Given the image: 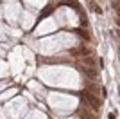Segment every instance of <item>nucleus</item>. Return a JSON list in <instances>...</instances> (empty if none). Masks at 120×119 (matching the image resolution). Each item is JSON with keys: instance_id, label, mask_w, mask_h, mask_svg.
Returning <instances> with one entry per match:
<instances>
[{"instance_id": "f257e3e1", "label": "nucleus", "mask_w": 120, "mask_h": 119, "mask_svg": "<svg viewBox=\"0 0 120 119\" xmlns=\"http://www.w3.org/2000/svg\"><path fill=\"white\" fill-rule=\"evenodd\" d=\"M84 98H86V101L90 103V106H91L93 110H95V112L100 108V99L97 98L95 94H91V92H84Z\"/></svg>"}, {"instance_id": "1a4fd4ad", "label": "nucleus", "mask_w": 120, "mask_h": 119, "mask_svg": "<svg viewBox=\"0 0 120 119\" xmlns=\"http://www.w3.org/2000/svg\"><path fill=\"white\" fill-rule=\"evenodd\" d=\"M109 119H116V117H115V114H109Z\"/></svg>"}, {"instance_id": "0eeeda50", "label": "nucleus", "mask_w": 120, "mask_h": 119, "mask_svg": "<svg viewBox=\"0 0 120 119\" xmlns=\"http://www.w3.org/2000/svg\"><path fill=\"white\" fill-rule=\"evenodd\" d=\"M70 54H72V56H79V49H72Z\"/></svg>"}, {"instance_id": "f03ea898", "label": "nucleus", "mask_w": 120, "mask_h": 119, "mask_svg": "<svg viewBox=\"0 0 120 119\" xmlns=\"http://www.w3.org/2000/svg\"><path fill=\"white\" fill-rule=\"evenodd\" d=\"M79 69H81V72H82L86 78H91V79H95V78H97V70H95V67H84V65H81Z\"/></svg>"}, {"instance_id": "6e6552de", "label": "nucleus", "mask_w": 120, "mask_h": 119, "mask_svg": "<svg viewBox=\"0 0 120 119\" xmlns=\"http://www.w3.org/2000/svg\"><path fill=\"white\" fill-rule=\"evenodd\" d=\"M111 5H113L115 9H118V0H115V2H111Z\"/></svg>"}, {"instance_id": "423d86ee", "label": "nucleus", "mask_w": 120, "mask_h": 119, "mask_svg": "<svg viewBox=\"0 0 120 119\" xmlns=\"http://www.w3.org/2000/svg\"><path fill=\"white\" fill-rule=\"evenodd\" d=\"M77 33H79L81 36H84V38H88V34H86V31H82V29H77Z\"/></svg>"}, {"instance_id": "7ed1b4c3", "label": "nucleus", "mask_w": 120, "mask_h": 119, "mask_svg": "<svg viewBox=\"0 0 120 119\" xmlns=\"http://www.w3.org/2000/svg\"><path fill=\"white\" fill-rule=\"evenodd\" d=\"M82 63H84V67H95V60L91 58V56H82Z\"/></svg>"}, {"instance_id": "20e7f679", "label": "nucleus", "mask_w": 120, "mask_h": 119, "mask_svg": "<svg viewBox=\"0 0 120 119\" xmlns=\"http://www.w3.org/2000/svg\"><path fill=\"white\" fill-rule=\"evenodd\" d=\"M90 52H91L90 47H86V45H81L79 47V56L81 58H82V56H90Z\"/></svg>"}, {"instance_id": "39448f33", "label": "nucleus", "mask_w": 120, "mask_h": 119, "mask_svg": "<svg viewBox=\"0 0 120 119\" xmlns=\"http://www.w3.org/2000/svg\"><path fill=\"white\" fill-rule=\"evenodd\" d=\"M49 13H52V7H47V9L43 11V13H41V18H43V16H47Z\"/></svg>"}]
</instances>
